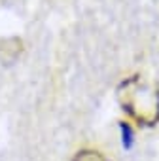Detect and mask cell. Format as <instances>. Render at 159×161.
<instances>
[{
	"label": "cell",
	"mask_w": 159,
	"mask_h": 161,
	"mask_svg": "<svg viewBox=\"0 0 159 161\" xmlns=\"http://www.w3.org/2000/svg\"><path fill=\"white\" fill-rule=\"evenodd\" d=\"M118 101L138 125L151 127L159 121V84L131 76L119 84Z\"/></svg>",
	"instance_id": "obj_1"
},
{
	"label": "cell",
	"mask_w": 159,
	"mask_h": 161,
	"mask_svg": "<svg viewBox=\"0 0 159 161\" xmlns=\"http://www.w3.org/2000/svg\"><path fill=\"white\" fill-rule=\"evenodd\" d=\"M72 161H108L101 152H95V150H82V152H78Z\"/></svg>",
	"instance_id": "obj_2"
}]
</instances>
